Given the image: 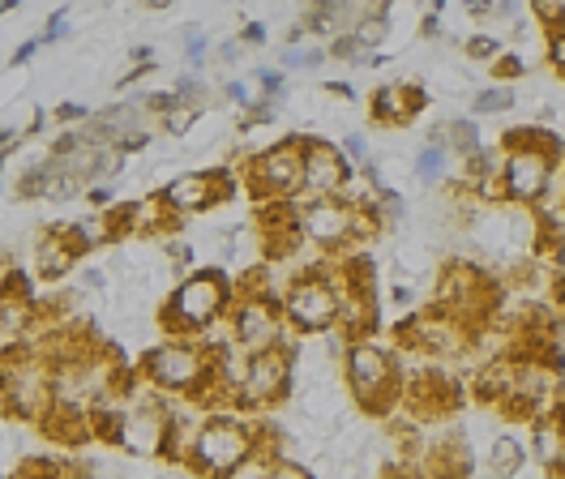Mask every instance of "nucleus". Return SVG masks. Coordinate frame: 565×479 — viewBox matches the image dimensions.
<instances>
[{
  "instance_id": "obj_1",
  "label": "nucleus",
  "mask_w": 565,
  "mask_h": 479,
  "mask_svg": "<svg viewBox=\"0 0 565 479\" xmlns=\"http://www.w3.org/2000/svg\"><path fill=\"white\" fill-rule=\"evenodd\" d=\"M565 146L553 129L519 125L501 137V180H505V202L519 210H535L553 193V180L562 168Z\"/></svg>"
},
{
  "instance_id": "obj_2",
  "label": "nucleus",
  "mask_w": 565,
  "mask_h": 479,
  "mask_svg": "<svg viewBox=\"0 0 565 479\" xmlns=\"http://www.w3.org/2000/svg\"><path fill=\"white\" fill-rule=\"evenodd\" d=\"M232 305H236V278L218 266H206V270L180 274L172 296L163 300L159 326L168 339H198L211 326L227 321Z\"/></svg>"
},
{
  "instance_id": "obj_3",
  "label": "nucleus",
  "mask_w": 565,
  "mask_h": 479,
  "mask_svg": "<svg viewBox=\"0 0 565 479\" xmlns=\"http://www.w3.org/2000/svg\"><path fill=\"white\" fill-rule=\"evenodd\" d=\"M343 385L364 415H390L403 403L407 376L390 347L377 339H355L343 347Z\"/></svg>"
},
{
  "instance_id": "obj_4",
  "label": "nucleus",
  "mask_w": 565,
  "mask_h": 479,
  "mask_svg": "<svg viewBox=\"0 0 565 479\" xmlns=\"http://www.w3.org/2000/svg\"><path fill=\"white\" fill-rule=\"evenodd\" d=\"M382 214L377 210H355L343 198H309L300 205V236L326 257H343L360 248V240L382 236Z\"/></svg>"
},
{
  "instance_id": "obj_5",
  "label": "nucleus",
  "mask_w": 565,
  "mask_h": 479,
  "mask_svg": "<svg viewBox=\"0 0 565 479\" xmlns=\"http://www.w3.org/2000/svg\"><path fill=\"white\" fill-rule=\"evenodd\" d=\"M257 445H262V428H253L245 415L214 411L202 419L198 437L189 445V471L202 479H227Z\"/></svg>"
},
{
  "instance_id": "obj_6",
  "label": "nucleus",
  "mask_w": 565,
  "mask_h": 479,
  "mask_svg": "<svg viewBox=\"0 0 565 479\" xmlns=\"http://www.w3.org/2000/svg\"><path fill=\"white\" fill-rule=\"evenodd\" d=\"M279 305L296 334H339L343 291H339V278L330 270V257L313 270H300L296 278H287Z\"/></svg>"
},
{
  "instance_id": "obj_7",
  "label": "nucleus",
  "mask_w": 565,
  "mask_h": 479,
  "mask_svg": "<svg viewBox=\"0 0 565 479\" xmlns=\"http://www.w3.org/2000/svg\"><path fill=\"white\" fill-rule=\"evenodd\" d=\"M211 376L214 360L198 339H163L146 347V355H141V381L154 385L159 394H189L198 403L206 394Z\"/></svg>"
},
{
  "instance_id": "obj_8",
  "label": "nucleus",
  "mask_w": 565,
  "mask_h": 479,
  "mask_svg": "<svg viewBox=\"0 0 565 479\" xmlns=\"http://www.w3.org/2000/svg\"><path fill=\"white\" fill-rule=\"evenodd\" d=\"M245 175L253 198L262 205L270 202H296L305 193V137H282L266 146L262 155L245 159Z\"/></svg>"
},
{
  "instance_id": "obj_9",
  "label": "nucleus",
  "mask_w": 565,
  "mask_h": 479,
  "mask_svg": "<svg viewBox=\"0 0 565 479\" xmlns=\"http://www.w3.org/2000/svg\"><path fill=\"white\" fill-rule=\"evenodd\" d=\"M291 394H296V355H291V347H282V351H266V355L248 360L245 376L232 394V411H245V415L275 411Z\"/></svg>"
},
{
  "instance_id": "obj_10",
  "label": "nucleus",
  "mask_w": 565,
  "mask_h": 479,
  "mask_svg": "<svg viewBox=\"0 0 565 479\" xmlns=\"http://www.w3.org/2000/svg\"><path fill=\"white\" fill-rule=\"evenodd\" d=\"M232 339H236V351L241 355H266V351H282L291 347V326L282 317V305L275 296H257V291H245L236 296L232 305Z\"/></svg>"
},
{
  "instance_id": "obj_11",
  "label": "nucleus",
  "mask_w": 565,
  "mask_h": 479,
  "mask_svg": "<svg viewBox=\"0 0 565 479\" xmlns=\"http://www.w3.org/2000/svg\"><path fill=\"white\" fill-rule=\"evenodd\" d=\"M168 415L172 407L163 403V394L154 385H146L138 398H129V415L120 424V437L116 445L134 458H163V445H168Z\"/></svg>"
},
{
  "instance_id": "obj_12",
  "label": "nucleus",
  "mask_w": 565,
  "mask_h": 479,
  "mask_svg": "<svg viewBox=\"0 0 565 479\" xmlns=\"http://www.w3.org/2000/svg\"><path fill=\"white\" fill-rule=\"evenodd\" d=\"M236 189L232 171L227 168H202V171H180L172 175L163 189H159V202L172 219H184V214H206L218 202H227Z\"/></svg>"
},
{
  "instance_id": "obj_13",
  "label": "nucleus",
  "mask_w": 565,
  "mask_h": 479,
  "mask_svg": "<svg viewBox=\"0 0 565 479\" xmlns=\"http://www.w3.org/2000/svg\"><path fill=\"white\" fill-rule=\"evenodd\" d=\"M355 171L343 159L339 141L330 137H305V193L309 198H343Z\"/></svg>"
},
{
  "instance_id": "obj_14",
  "label": "nucleus",
  "mask_w": 565,
  "mask_h": 479,
  "mask_svg": "<svg viewBox=\"0 0 565 479\" xmlns=\"http://www.w3.org/2000/svg\"><path fill=\"white\" fill-rule=\"evenodd\" d=\"M39 308L26 296V283L22 278H4L0 283V360H13L26 342H31V326H35Z\"/></svg>"
},
{
  "instance_id": "obj_15",
  "label": "nucleus",
  "mask_w": 565,
  "mask_h": 479,
  "mask_svg": "<svg viewBox=\"0 0 565 479\" xmlns=\"http://www.w3.org/2000/svg\"><path fill=\"white\" fill-rule=\"evenodd\" d=\"M424 107H428V86H420V82H390V86H377V91H373V103H369L373 125H382V129H403V125H412Z\"/></svg>"
},
{
  "instance_id": "obj_16",
  "label": "nucleus",
  "mask_w": 565,
  "mask_h": 479,
  "mask_svg": "<svg viewBox=\"0 0 565 479\" xmlns=\"http://www.w3.org/2000/svg\"><path fill=\"white\" fill-rule=\"evenodd\" d=\"M77 257H82V244L73 240L70 223H65V227L43 232V240L35 244V270H39V278H47V283H56V278L73 274Z\"/></svg>"
},
{
  "instance_id": "obj_17",
  "label": "nucleus",
  "mask_w": 565,
  "mask_h": 479,
  "mask_svg": "<svg viewBox=\"0 0 565 479\" xmlns=\"http://www.w3.org/2000/svg\"><path fill=\"white\" fill-rule=\"evenodd\" d=\"M455 155L446 150V146H437V141H424L420 150H416V159H412V171H416V180L428 184V189H437V184H450L455 180Z\"/></svg>"
},
{
  "instance_id": "obj_18",
  "label": "nucleus",
  "mask_w": 565,
  "mask_h": 479,
  "mask_svg": "<svg viewBox=\"0 0 565 479\" xmlns=\"http://www.w3.org/2000/svg\"><path fill=\"white\" fill-rule=\"evenodd\" d=\"M523 467H527V445H523V437L497 433L493 441H489V471L497 479H514Z\"/></svg>"
},
{
  "instance_id": "obj_19",
  "label": "nucleus",
  "mask_w": 565,
  "mask_h": 479,
  "mask_svg": "<svg viewBox=\"0 0 565 479\" xmlns=\"http://www.w3.org/2000/svg\"><path fill=\"white\" fill-rule=\"evenodd\" d=\"M352 39H355V47L360 52H369V56H377L382 52V43L390 39V18H386V9L377 4V9H364V18L352 26Z\"/></svg>"
},
{
  "instance_id": "obj_20",
  "label": "nucleus",
  "mask_w": 565,
  "mask_h": 479,
  "mask_svg": "<svg viewBox=\"0 0 565 479\" xmlns=\"http://www.w3.org/2000/svg\"><path fill=\"white\" fill-rule=\"evenodd\" d=\"M282 449L275 445V437H262V445L248 454L245 462L232 471L227 479H275V467H279Z\"/></svg>"
},
{
  "instance_id": "obj_21",
  "label": "nucleus",
  "mask_w": 565,
  "mask_h": 479,
  "mask_svg": "<svg viewBox=\"0 0 565 479\" xmlns=\"http://www.w3.org/2000/svg\"><path fill=\"white\" fill-rule=\"evenodd\" d=\"M514 107H519V91H514V86H501V82H493V86H484V91L471 95V111H476V116H510Z\"/></svg>"
},
{
  "instance_id": "obj_22",
  "label": "nucleus",
  "mask_w": 565,
  "mask_h": 479,
  "mask_svg": "<svg viewBox=\"0 0 565 479\" xmlns=\"http://www.w3.org/2000/svg\"><path fill=\"white\" fill-rule=\"evenodd\" d=\"M202 116H206V111H198V107L180 103V107H172L168 116H159V125H163V134H168V137H189V134H193V125H198Z\"/></svg>"
},
{
  "instance_id": "obj_23",
  "label": "nucleus",
  "mask_w": 565,
  "mask_h": 479,
  "mask_svg": "<svg viewBox=\"0 0 565 479\" xmlns=\"http://www.w3.org/2000/svg\"><path fill=\"white\" fill-rule=\"evenodd\" d=\"M501 52H505V39H501V34H471V39L462 43V56H471V61H489V65H493Z\"/></svg>"
},
{
  "instance_id": "obj_24",
  "label": "nucleus",
  "mask_w": 565,
  "mask_h": 479,
  "mask_svg": "<svg viewBox=\"0 0 565 479\" xmlns=\"http://www.w3.org/2000/svg\"><path fill=\"white\" fill-rule=\"evenodd\" d=\"M489 73H493V82H501V86H514V82L527 73V56H519V52H501L493 65H489Z\"/></svg>"
},
{
  "instance_id": "obj_25",
  "label": "nucleus",
  "mask_w": 565,
  "mask_h": 479,
  "mask_svg": "<svg viewBox=\"0 0 565 479\" xmlns=\"http://www.w3.org/2000/svg\"><path fill=\"white\" fill-rule=\"evenodd\" d=\"M326 56H330L326 47H287V43H282L279 65L282 68H318L321 61H326Z\"/></svg>"
},
{
  "instance_id": "obj_26",
  "label": "nucleus",
  "mask_w": 565,
  "mask_h": 479,
  "mask_svg": "<svg viewBox=\"0 0 565 479\" xmlns=\"http://www.w3.org/2000/svg\"><path fill=\"white\" fill-rule=\"evenodd\" d=\"M184 56H189V73H202V65H206V56H211V39L198 31H184Z\"/></svg>"
},
{
  "instance_id": "obj_27",
  "label": "nucleus",
  "mask_w": 565,
  "mask_h": 479,
  "mask_svg": "<svg viewBox=\"0 0 565 479\" xmlns=\"http://www.w3.org/2000/svg\"><path fill=\"white\" fill-rule=\"evenodd\" d=\"M339 150H343V159L352 163V171H355V163H360V171L373 163V146H369L364 134H343V146H339Z\"/></svg>"
},
{
  "instance_id": "obj_28",
  "label": "nucleus",
  "mask_w": 565,
  "mask_h": 479,
  "mask_svg": "<svg viewBox=\"0 0 565 479\" xmlns=\"http://www.w3.org/2000/svg\"><path fill=\"white\" fill-rule=\"evenodd\" d=\"M544 61H548V68L565 82V26L544 34Z\"/></svg>"
},
{
  "instance_id": "obj_29",
  "label": "nucleus",
  "mask_w": 565,
  "mask_h": 479,
  "mask_svg": "<svg viewBox=\"0 0 565 479\" xmlns=\"http://www.w3.org/2000/svg\"><path fill=\"white\" fill-rule=\"evenodd\" d=\"M70 18H73V9H56V13L47 18V31L39 34V43H43V47H52V43L70 39Z\"/></svg>"
},
{
  "instance_id": "obj_30",
  "label": "nucleus",
  "mask_w": 565,
  "mask_h": 479,
  "mask_svg": "<svg viewBox=\"0 0 565 479\" xmlns=\"http://www.w3.org/2000/svg\"><path fill=\"white\" fill-rule=\"evenodd\" d=\"M52 116H56V120H65V125H77V120H82V125H90V120H95V111H90V107H86V103H61V107H52Z\"/></svg>"
},
{
  "instance_id": "obj_31",
  "label": "nucleus",
  "mask_w": 565,
  "mask_h": 479,
  "mask_svg": "<svg viewBox=\"0 0 565 479\" xmlns=\"http://www.w3.org/2000/svg\"><path fill=\"white\" fill-rule=\"evenodd\" d=\"M223 99H232L236 107H248L257 99V91H253V82H223Z\"/></svg>"
},
{
  "instance_id": "obj_32",
  "label": "nucleus",
  "mask_w": 565,
  "mask_h": 479,
  "mask_svg": "<svg viewBox=\"0 0 565 479\" xmlns=\"http://www.w3.org/2000/svg\"><path fill=\"white\" fill-rule=\"evenodd\" d=\"M266 39H270L266 22H245V26H241V43H245V47H262Z\"/></svg>"
},
{
  "instance_id": "obj_33",
  "label": "nucleus",
  "mask_w": 565,
  "mask_h": 479,
  "mask_svg": "<svg viewBox=\"0 0 565 479\" xmlns=\"http://www.w3.org/2000/svg\"><path fill=\"white\" fill-rule=\"evenodd\" d=\"M39 47H43L39 39H26V43H18V47H13V56H9V61H13V68L31 65V61L39 56Z\"/></svg>"
},
{
  "instance_id": "obj_34",
  "label": "nucleus",
  "mask_w": 565,
  "mask_h": 479,
  "mask_svg": "<svg viewBox=\"0 0 565 479\" xmlns=\"http://www.w3.org/2000/svg\"><path fill=\"white\" fill-rule=\"evenodd\" d=\"M241 52H245V43H241V39H223V43L214 47V56H218L223 65H236V61H241Z\"/></svg>"
},
{
  "instance_id": "obj_35",
  "label": "nucleus",
  "mask_w": 565,
  "mask_h": 479,
  "mask_svg": "<svg viewBox=\"0 0 565 479\" xmlns=\"http://www.w3.org/2000/svg\"><path fill=\"white\" fill-rule=\"evenodd\" d=\"M86 202L95 205V210H111V189H107V184H90V189H86Z\"/></svg>"
},
{
  "instance_id": "obj_36",
  "label": "nucleus",
  "mask_w": 565,
  "mask_h": 479,
  "mask_svg": "<svg viewBox=\"0 0 565 479\" xmlns=\"http://www.w3.org/2000/svg\"><path fill=\"white\" fill-rule=\"evenodd\" d=\"M386 300L390 305H412V300H416V291H412V287H403V283H394V287L386 291Z\"/></svg>"
},
{
  "instance_id": "obj_37",
  "label": "nucleus",
  "mask_w": 565,
  "mask_h": 479,
  "mask_svg": "<svg viewBox=\"0 0 565 479\" xmlns=\"http://www.w3.org/2000/svg\"><path fill=\"white\" fill-rule=\"evenodd\" d=\"M553 308H557V317H565V274L553 283Z\"/></svg>"
},
{
  "instance_id": "obj_38",
  "label": "nucleus",
  "mask_w": 565,
  "mask_h": 479,
  "mask_svg": "<svg viewBox=\"0 0 565 479\" xmlns=\"http://www.w3.org/2000/svg\"><path fill=\"white\" fill-rule=\"evenodd\" d=\"M4 415H13V398H9V385H4V376H0V419Z\"/></svg>"
},
{
  "instance_id": "obj_39",
  "label": "nucleus",
  "mask_w": 565,
  "mask_h": 479,
  "mask_svg": "<svg viewBox=\"0 0 565 479\" xmlns=\"http://www.w3.org/2000/svg\"><path fill=\"white\" fill-rule=\"evenodd\" d=\"M18 9V0H0V13H13Z\"/></svg>"
}]
</instances>
